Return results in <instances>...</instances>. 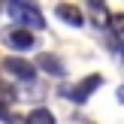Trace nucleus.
Returning <instances> with one entry per match:
<instances>
[{
  "instance_id": "obj_1",
  "label": "nucleus",
  "mask_w": 124,
  "mask_h": 124,
  "mask_svg": "<svg viewBox=\"0 0 124 124\" xmlns=\"http://www.w3.org/2000/svg\"><path fill=\"white\" fill-rule=\"evenodd\" d=\"M6 12H9V18L18 24L21 30H42L46 27V15L39 12V6L27 3V0H12L9 6H6Z\"/></svg>"
},
{
  "instance_id": "obj_2",
  "label": "nucleus",
  "mask_w": 124,
  "mask_h": 124,
  "mask_svg": "<svg viewBox=\"0 0 124 124\" xmlns=\"http://www.w3.org/2000/svg\"><path fill=\"white\" fill-rule=\"evenodd\" d=\"M100 85H103V79H100V76H85L82 82H76L73 88H64L61 94H64L67 100H73V103H85L97 88H100Z\"/></svg>"
},
{
  "instance_id": "obj_3",
  "label": "nucleus",
  "mask_w": 124,
  "mask_h": 124,
  "mask_svg": "<svg viewBox=\"0 0 124 124\" xmlns=\"http://www.w3.org/2000/svg\"><path fill=\"white\" fill-rule=\"evenodd\" d=\"M3 70L18 82H33V76H36V67L24 58H3Z\"/></svg>"
},
{
  "instance_id": "obj_4",
  "label": "nucleus",
  "mask_w": 124,
  "mask_h": 124,
  "mask_svg": "<svg viewBox=\"0 0 124 124\" xmlns=\"http://www.w3.org/2000/svg\"><path fill=\"white\" fill-rule=\"evenodd\" d=\"M6 46L15 48V52H30V48L36 46V39H33V33H30V30L15 27V30H9V33H6Z\"/></svg>"
},
{
  "instance_id": "obj_5",
  "label": "nucleus",
  "mask_w": 124,
  "mask_h": 124,
  "mask_svg": "<svg viewBox=\"0 0 124 124\" xmlns=\"http://www.w3.org/2000/svg\"><path fill=\"white\" fill-rule=\"evenodd\" d=\"M36 67H39L42 73H48V76H54V79L67 76V67H64V61H61L58 54H48V52H42L39 58H36Z\"/></svg>"
},
{
  "instance_id": "obj_6",
  "label": "nucleus",
  "mask_w": 124,
  "mask_h": 124,
  "mask_svg": "<svg viewBox=\"0 0 124 124\" xmlns=\"http://www.w3.org/2000/svg\"><path fill=\"white\" fill-rule=\"evenodd\" d=\"M54 12H58V18H64V21H70L73 27H82V24H85V15L79 12V6H70V3H61V6H58Z\"/></svg>"
},
{
  "instance_id": "obj_7",
  "label": "nucleus",
  "mask_w": 124,
  "mask_h": 124,
  "mask_svg": "<svg viewBox=\"0 0 124 124\" xmlns=\"http://www.w3.org/2000/svg\"><path fill=\"white\" fill-rule=\"evenodd\" d=\"M24 124H54V115L48 109H33V112L24 118Z\"/></svg>"
},
{
  "instance_id": "obj_8",
  "label": "nucleus",
  "mask_w": 124,
  "mask_h": 124,
  "mask_svg": "<svg viewBox=\"0 0 124 124\" xmlns=\"http://www.w3.org/2000/svg\"><path fill=\"white\" fill-rule=\"evenodd\" d=\"M15 100H18L15 88H12V85H6V82H0V103H3V106H9V103H15Z\"/></svg>"
},
{
  "instance_id": "obj_9",
  "label": "nucleus",
  "mask_w": 124,
  "mask_h": 124,
  "mask_svg": "<svg viewBox=\"0 0 124 124\" xmlns=\"http://www.w3.org/2000/svg\"><path fill=\"white\" fill-rule=\"evenodd\" d=\"M109 27H112L115 33L121 36V42H124V15H112L109 18Z\"/></svg>"
},
{
  "instance_id": "obj_10",
  "label": "nucleus",
  "mask_w": 124,
  "mask_h": 124,
  "mask_svg": "<svg viewBox=\"0 0 124 124\" xmlns=\"http://www.w3.org/2000/svg\"><path fill=\"white\" fill-rule=\"evenodd\" d=\"M0 118H3V121H12V115L6 112V106H3V103H0Z\"/></svg>"
},
{
  "instance_id": "obj_11",
  "label": "nucleus",
  "mask_w": 124,
  "mask_h": 124,
  "mask_svg": "<svg viewBox=\"0 0 124 124\" xmlns=\"http://www.w3.org/2000/svg\"><path fill=\"white\" fill-rule=\"evenodd\" d=\"M118 100L124 103V85H118Z\"/></svg>"
},
{
  "instance_id": "obj_12",
  "label": "nucleus",
  "mask_w": 124,
  "mask_h": 124,
  "mask_svg": "<svg viewBox=\"0 0 124 124\" xmlns=\"http://www.w3.org/2000/svg\"><path fill=\"white\" fill-rule=\"evenodd\" d=\"M9 124H24V118H12V121H9Z\"/></svg>"
},
{
  "instance_id": "obj_13",
  "label": "nucleus",
  "mask_w": 124,
  "mask_h": 124,
  "mask_svg": "<svg viewBox=\"0 0 124 124\" xmlns=\"http://www.w3.org/2000/svg\"><path fill=\"white\" fill-rule=\"evenodd\" d=\"M118 52H121V61H124V42H121V48H118Z\"/></svg>"
}]
</instances>
